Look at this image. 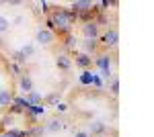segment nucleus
I'll return each mask as SVG.
<instances>
[{"label": "nucleus", "mask_w": 154, "mask_h": 137, "mask_svg": "<svg viewBox=\"0 0 154 137\" xmlns=\"http://www.w3.org/2000/svg\"><path fill=\"white\" fill-rule=\"evenodd\" d=\"M72 23H74V14L68 12V10H64V8H58V10L51 14V19L48 21L49 31H51V27H56L60 33H68L72 29Z\"/></svg>", "instance_id": "nucleus-1"}, {"label": "nucleus", "mask_w": 154, "mask_h": 137, "mask_svg": "<svg viewBox=\"0 0 154 137\" xmlns=\"http://www.w3.org/2000/svg\"><path fill=\"white\" fill-rule=\"evenodd\" d=\"M95 10V4L88 2V0H78V2H72V14L74 16H82V14H88V12Z\"/></svg>", "instance_id": "nucleus-2"}, {"label": "nucleus", "mask_w": 154, "mask_h": 137, "mask_svg": "<svg viewBox=\"0 0 154 137\" xmlns=\"http://www.w3.org/2000/svg\"><path fill=\"white\" fill-rule=\"evenodd\" d=\"M54 33L49 31V29H37V33H35V41L39 43V45H51L54 43Z\"/></svg>", "instance_id": "nucleus-3"}, {"label": "nucleus", "mask_w": 154, "mask_h": 137, "mask_svg": "<svg viewBox=\"0 0 154 137\" xmlns=\"http://www.w3.org/2000/svg\"><path fill=\"white\" fill-rule=\"evenodd\" d=\"M95 64H97V68L101 70V76H105V78L111 76V57L109 55H99Z\"/></svg>", "instance_id": "nucleus-4"}, {"label": "nucleus", "mask_w": 154, "mask_h": 137, "mask_svg": "<svg viewBox=\"0 0 154 137\" xmlns=\"http://www.w3.org/2000/svg\"><path fill=\"white\" fill-rule=\"evenodd\" d=\"M82 33L86 39H97L99 37V25H97V21H86L82 25Z\"/></svg>", "instance_id": "nucleus-5"}, {"label": "nucleus", "mask_w": 154, "mask_h": 137, "mask_svg": "<svg viewBox=\"0 0 154 137\" xmlns=\"http://www.w3.org/2000/svg\"><path fill=\"white\" fill-rule=\"evenodd\" d=\"M117 41H119V35H117L115 29H109V31L103 35V45H107V47H115Z\"/></svg>", "instance_id": "nucleus-6"}, {"label": "nucleus", "mask_w": 154, "mask_h": 137, "mask_svg": "<svg viewBox=\"0 0 154 137\" xmlns=\"http://www.w3.org/2000/svg\"><path fill=\"white\" fill-rule=\"evenodd\" d=\"M58 131H62V121H58V119H51L43 127V133H58Z\"/></svg>", "instance_id": "nucleus-7"}, {"label": "nucleus", "mask_w": 154, "mask_h": 137, "mask_svg": "<svg viewBox=\"0 0 154 137\" xmlns=\"http://www.w3.org/2000/svg\"><path fill=\"white\" fill-rule=\"evenodd\" d=\"M27 104L29 106H37V104H41V94L39 92H35V90H31V92H27Z\"/></svg>", "instance_id": "nucleus-8"}, {"label": "nucleus", "mask_w": 154, "mask_h": 137, "mask_svg": "<svg viewBox=\"0 0 154 137\" xmlns=\"http://www.w3.org/2000/svg\"><path fill=\"white\" fill-rule=\"evenodd\" d=\"M12 98H14V96L11 94V90H6V88L0 90V106H11Z\"/></svg>", "instance_id": "nucleus-9"}, {"label": "nucleus", "mask_w": 154, "mask_h": 137, "mask_svg": "<svg viewBox=\"0 0 154 137\" xmlns=\"http://www.w3.org/2000/svg\"><path fill=\"white\" fill-rule=\"evenodd\" d=\"M88 129H91L93 135H101V133H105V131H107V125H105V123H101V121H95V123H91Z\"/></svg>", "instance_id": "nucleus-10"}, {"label": "nucleus", "mask_w": 154, "mask_h": 137, "mask_svg": "<svg viewBox=\"0 0 154 137\" xmlns=\"http://www.w3.org/2000/svg\"><path fill=\"white\" fill-rule=\"evenodd\" d=\"M19 84H21V90L23 92H31L33 90V80H31L29 76H21V78H19Z\"/></svg>", "instance_id": "nucleus-11"}, {"label": "nucleus", "mask_w": 154, "mask_h": 137, "mask_svg": "<svg viewBox=\"0 0 154 137\" xmlns=\"http://www.w3.org/2000/svg\"><path fill=\"white\" fill-rule=\"evenodd\" d=\"M93 64V59L86 55V53H80V55H76V66H80V68H88Z\"/></svg>", "instance_id": "nucleus-12"}, {"label": "nucleus", "mask_w": 154, "mask_h": 137, "mask_svg": "<svg viewBox=\"0 0 154 137\" xmlns=\"http://www.w3.org/2000/svg\"><path fill=\"white\" fill-rule=\"evenodd\" d=\"M56 64H58V68H62V70H70L72 68V61L68 59V55H58Z\"/></svg>", "instance_id": "nucleus-13"}, {"label": "nucleus", "mask_w": 154, "mask_h": 137, "mask_svg": "<svg viewBox=\"0 0 154 137\" xmlns=\"http://www.w3.org/2000/svg\"><path fill=\"white\" fill-rule=\"evenodd\" d=\"M19 51H21V53H23V57L27 59V57H33V53H35V47L31 45V43H27V45H23Z\"/></svg>", "instance_id": "nucleus-14"}, {"label": "nucleus", "mask_w": 154, "mask_h": 137, "mask_svg": "<svg viewBox=\"0 0 154 137\" xmlns=\"http://www.w3.org/2000/svg\"><path fill=\"white\" fill-rule=\"evenodd\" d=\"M0 125L4 127V129H12V125H14V117H12V115H6V117L2 119V123H0Z\"/></svg>", "instance_id": "nucleus-15"}, {"label": "nucleus", "mask_w": 154, "mask_h": 137, "mask_svg": "<svg viewBox=\"0 0 154 137\" xmlns=\"http://www.w3.org/2000/svg\"><path fill=\"white\" fill-rule=\"evenodd\" d=\"M8 29H11V21H8L6 16H2V14H0V33H6Z\"/></svg>", "instance_id": "nucleus-16"}, {"label": "nucleus", "mask_w": 154, "mask_h": 137, "mask_svg": "<svg viewBox=\"0 0 154 137\" xmlns=\"http://www.w3.org/2000/svg\"><path fill=\"white\" fill-rule=\"evenodd\" d=\"M82 45H84L86 51H95V49H97V41H95V39H84Z\"/></svg>", "instance_id": "nucleus-17"}, {"label": "nucleus", "mask_w": 154, "mask_h": 137, "mask_svg": "<svg viewBox=\"0 0 154 137\" xmlns=\"http://www.w3.org/2000/svg\"><path fill=\"white\" fill-rule=\"evenodd\" d=\"M27 111H29V113H33V115H43V113H45V106L37 104V106H29Z\"/></svg>", "instance_id": "nucleus-18"}, {"label": "nucleus", "mask_w": 154, "mask_h": 137, "mask_svg": "<svg viewBox=\"0 0 154 137\" xmlns=\"http://www.w3.org/2000/svg\"><path fill=\"white\" fill-rule=\"evenodd\" d=\"M80 82H82V84H93V74H91V72H82Z\"/></svg>", "instance_id": "nucleus-19"}, {"label": "nucleus", "mask_w": 154, "mask_h": 137, "mask_svg": "<svg viewBox=\"0 0 154 137\" xmlns=\"http://www.w3.org/2000/svg\"><path fill=\"white\" fill-rule=\"evenodd\" d=\"M27 133L25 131H19V129H8V137H25Z\"/></svg>", "instance_id": "nucleus-20"}, {"label": "nucleus", "mask_w": 154, "mask_h": 137, "mask_svg": "<svg viewBox=\"0 0 154 137\" xmlns=\"http://www.w3.org/2000/svg\"><path fill=\"white\" fill-rule=\"evenodd\" d=\"M111 94H119V80L117 78L111 82Z\"/></svg>", "instance_id": "nucleus-21"}, {"label": "nucleus", "mask_w": 154, "mask_h": 137, "mask_svg": "<svg viewBox=\"0 0 154 137\" xmlns=\"http://www.w3.org/2000/svg\"><path fill=\"white\" fill-rule=\"evenodd\" d=\"M12 57H14V61H19V64H23V61H25V57H23V53H21V51H14V53H12Z\"/></svg>", "instance_id": "nucleus-22"}, {"label": "nucleus", "mask_w": 154, "mask_h": 137, "mask_svg": "<svg viewBox=\"0 0 154 137\" xmlns=\"http://www.w3.org/2000/svg\"><path fill=\"white\" fill-rule=\"evenodd\" d=\"M72 137H91V133H88V131H76Z\"/></svg>", "instance_id": "nucleus-23"}, {"label": "nucleus", "mask_w": 154, "mask_h": 137, "mask_svg": "<svg viewBox=\"0 0 154 137\" xmlns=\"http://www.w3.org/2000/svg\"><path fill=\"white\" fill-rule=\"evenodd\" d=\"M11 70H12V74H14V76H21V74H19L21 70H19V66H17V64H11Z\"/></svg>", "instance_id": "nucleus-24"}, {"label": "nucleus", "mask_w": 154, "mask_h": 137, "mask_svg": "<svg viewBox=\"0 0 154 137\" xmlns=\"http://www.w3.org/2000/svg\"><path fill=\"white\" fill-rule=\"evenodd\" d=\"M56 111H58V113H64V111H66V104H64V103H58V104H56Z\"/></svg>", "instance_id": "nucleus-25"}, {"label": "nucleus", "mask_w": 154, "mask_h": 137, "mask_svg": "<svg viewBox=\"0 0 154 137\" xmlns=\"http://www.w3.org/2000/svg\"><path fill=\"white\" fill-rule=\"evenodd\" d=\"M72 45H74V39L68 37V39H66V47H72Z\"/></svg>", "instance_id": "nucleus-26"}, {"label": "nucleus", "mask_w": 154, "mask_h": 137, "mask_svg": "<svg viewBox=\"0 0 154 137\" xmlns=\"http://www.w3.org/2000/svg\"><path fill=\"white\" fill-rule=\"evenodd\" d=\"M23 21H25L23 16H17V19H14V25H23Z\"/></svg>", "instance_id": "nucleus-27"}, {"label": "nucleus", "mask_w": 154, "mask_h": 137, "mask_svg": "<svg viewBox=\"0 0 154 137\" xmlns=\"http://www.w3.org/2000/svg\"><path fill=\"white\" fill-rule=\"evenodd\" d=\"M0 109H2V106H0Z\"/></svg>", "instance_id": "nucleus-28"}]
</instances>
